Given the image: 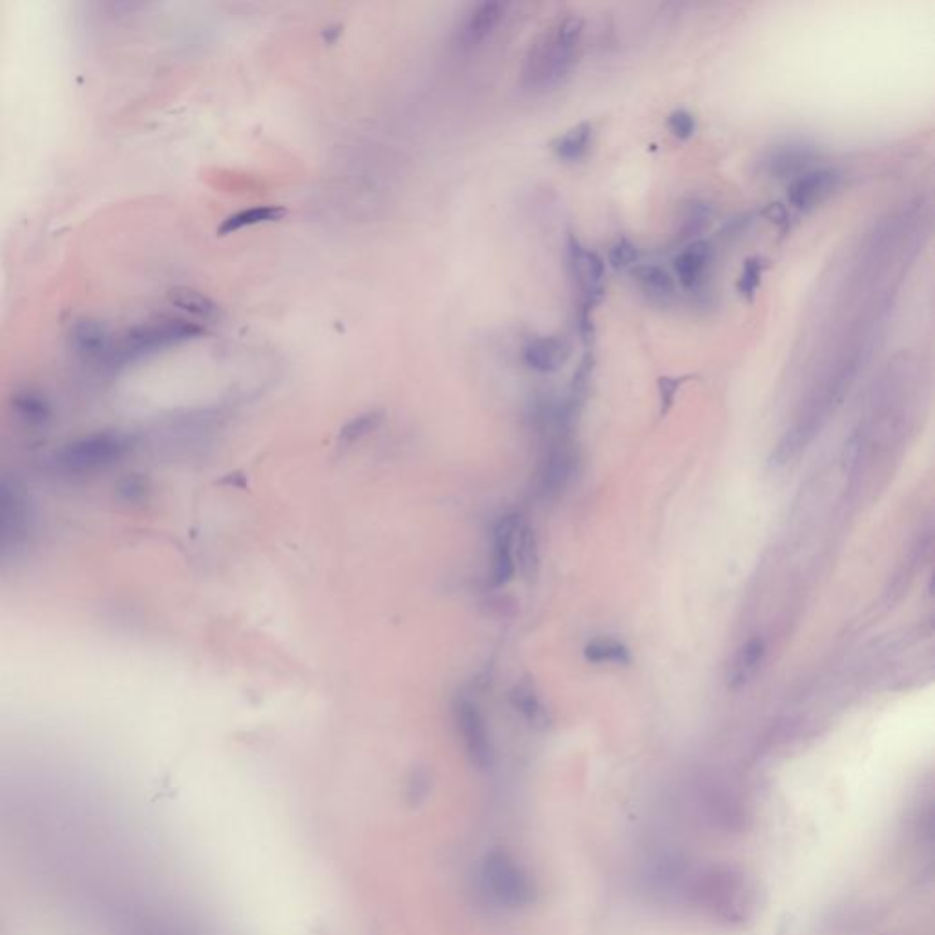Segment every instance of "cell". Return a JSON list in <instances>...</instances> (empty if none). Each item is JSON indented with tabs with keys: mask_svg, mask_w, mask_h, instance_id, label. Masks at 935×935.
<instances>
[{
	"mask_svg": "<svg viewBox=\"0 0 935 935\" xmlns=\"http://www.w3.org/2000/svg\"><path fill=\"white\" fill-rule=\"evenodd\" d=\"M817 159V152L806 145H784L773 148L762 161V169L769 178H799L808 172Z\"/></svg>",
	"mask_w": 935,
	"mask_h": 935,
	"instance_id": "30bf717a",
	"label": "cell"
},
{
	"mask_svg": "<svg viewBox=\"0 0 935 935\" xmlns=\"http://www.w3.org/2000/svg\"><path fill=\"white\" fill-rule=\"evenodd\" d=\"M514 547V559H517L515 567H519L526 579L536 578L537 570H539V550H537L536 532L532 526L521 525L515 537Z\"/></svg>",
	"mask_w": 935,
	"mask_h": 935,
	"instance_id": "44dd1931",
	"label": "cell"
},
{
	"mask_svg": "<svg viewBox=\"0 0 935 935\" xmlns=\"http://www.w3.org/2000/svg\"><path fill=\"white\" fill-rule=\"evenodd\" d=\"M15 408L19 411L22 419L30 424H43L48 415H50V408L46 404V400L41 399L39 395H33V393H26L22 395L15 402Z\"/></svg>",
	"mask_w": 935,
	"mask_h": 935,
	"instance_id": "d4e9b609",
	"label": "cell"
},
{
	"mask_svg": "<svg viewBox=\"0 0 935 935\" xmlns=\"http://www.w3.org/2000/svg\"><path fill=\"white\" fill-rule=\"evenodd\" d=\"M567 254L570 274L578 285L579 291V333L583 340L590 342L594 337L592 311H594V305L598 304L599 296L603 291L605 263L598 253L581 247V243L574 236H568Z\"/></svg>",
	"mask_w": 935,
	"mask_h": 935,
	"instance_id": "5b68a950",
	"label": "cell"
},
{
	"mask_svg": "<svg viewBox=\"0 0 935 935\" xmlns=\"http://www.w3.org/2000/svg\"><path fill=\"white\" fill-rule=\"evenodd\" d=\"M521 519L517 514L503 515L492 528V565H490V583L494 587H503L510 583L515 574L514 545L517 532L521 528Z\"/></svg>",
	"mask_w": 935,
	"mask_h": 935,
	"instance_id": "52a82bcc",
	"label": "cell"
},
{
	"mask_svg": "<svg viewBox=\"0 0 935 935\" xmlns=\"http://www.w3.org/2000/svg\"><path fill=\"white\" fill-rule=\"evenodd\" d=\"M592 125L589 121H583L579 123L576 127L570 128L565 134L556 137L552 141V152L556 154V158L561 159V161H579V159L585 158L587 152H589L590 145H592Z\"/></svg>",
	"mask_w": 935,
	"mask_h": 935,
	"instance_id": "ac0fdd59",
	"label": "cell"
},
{
	"mask_svg": "<svg viewBox=\"0 0 935 935\" xmlns=\"http://www.w3.org/2000/svg\"><path fill=\"white\" fill-rule=\"evenodd\" d=\"M766 269L767 263L764 262V258H760V256L747 258L744 267H742V273L738 276V282H736V289H738L740 296H744L746 300L755 298Z\"/></svg>",
	"mask_w": 935,
	"mask_h": 935,
	"instance_id": "cb8c5ba5",
	"label": "cell"
},
{
	"mask_svg": "<svg viewBox=\"0 0 935 935\" xmlns=\"http://www.w3.org/2000/svg\"><path fill=\"white\" fill-rule=\"evenodd\" d=\"M510 702L517 713L525 716L526 722L534 727H547L550 724L547 707L539 700L534 685L521 682L510 691Z\"/></svg>",
	"mask_w": 935,
	"mask_h": 935,
	"instance_id": "d6986e66",
	"label": "cell"
},
{
	"mask_svg": "<svg viewBox=\"0 0 935 935\" xmlns=\"http://www.w3.org/2000/svg\"><path fill=\"white\" fill-rule=\"evenodd\" d=\"M711 262V247L707 242H696L687 245L682 253L676 254L673 267L674 274L683 289H696L702 284L707 267Z\"/></svg>",
	"mask_w": 935,
	"mask_h": 935,
	"instance_id": "7c38bea8",
	"label": "cell"
},
{
	"mask_svg": "<svg viewBox=\"0 0 935 935\" xmlns=\"http://www.w3.org/2000/svg\"><path fill=\"white\" fill-rule=\"evenodd\" d=\"M766 656V645L760 638L747 641L746 645L736 654L735 662L727 674L729 689L744 687L755 674H757L762 660Z\"/></svg>",
	"mask_w": 935,
	"mask_h": 935,
	"instance_id": "9a60e30c",
	"label": "cell"
},
{
	"mask_svg": "<svg viewBox=\"0 0 935 935\" xmlns=\"http://www.w3.org/2000/svg\"><path fill=\"white\" fill-rule=\"evenodd\" d=\"M574 464H576V457H574L572 448L565 442H557L548 453L543 472L539 475V484H541L543 494L552 495L559 492L574 472Z\"/></svg>",
	"mask_w": 935,
	"mask_h": 935,
	"instance_id": "4fadbf2b",
	"label": "cell"
},
{
	"mask_svg": "<svg viewBox=\"0 0 935 935\" xmlns=\"http://www.w3.org/2000/svg\"><path fill=\"white\" fill-rule=\"evenodd\" d=\"M683 379H660V391H662L663 411L669 410L673 404L674 395L678 388L682 386Z\"/></svg>",
	"mask_w": 935,
	"mask_h": 935,
	"instance_id": "83f0119b",
	"label": "cell"
},
{
	"mask_svg": "<svg viewBox=\"0 0 935 935\" xmlns=\"http://www.w3.org/2000/svg\"><path fill=\"white\" fill-rule=\"evenodd\" d=\"M382 422H384V411H364V413L353 417L351 421H347L342 426V430L338 433V441H340V444L351 446V444L362 441L364 437L371 435L373 431L379 430Z\"/></svg>",
	"mask_w": 935,
	"mask_h": 935,
	"instance_id": "7402d4cb",
	"label": "cell"
},
{
	"mask_svg": "<svg viewBox=\"0 0 935 935\" xmlns=\"http://www.w3.org/2000/svg\"><path fill=\"white\" fill-rule=\"evenodd\" d=\"M640 258V253H638V247L627 240V238H621L618 242L612 245L609 253V262L616 271H623V269H629L634 263L638 262Z\"/></svg>",
	"mask_w": 935,
	"mask_h": 935,
	"instance_id": "484cf974",
	"label": "cell"
},
{
	"mask_svg": "<svg viewBox=\"0 0 935 935\" xmlns=\"http://www.w3.org/2000/svg\"><path fill=\"white\" fill-rule=\"evenodd\" d=\"M72 344L79 355L86 358H108L110 338L105 327L92 320L79 322L72 331Z\"/></svg>",
	"mask_w": 935,
	"mask_h": 935,
	"instance_id": "e0dca14e",
	"label": "cell"
},
{
	"mask_svg": "<svg viewBox=\"0 0 935 935\" xmlns=\"http://www.w3.org/2000/svg\"><path fill=\"white\" fill-rule=\"evenodd\" d=\"M505 11L503 2H479L472 6L461 22L459 43L470 48L484 43L503 21Z\"/></svg>",
	"mask_w": 935,
	"mask_h": 935,
	"instance_id": "9c48e42d",
	"label": "cell"
},
{
	"mask_svg": "<svg viewBox=\"0 0 935 935\" xmlns=\"http://www.w3.org/2000/svg\"><path fill=\"white\" fill-rule=\"evenodd\" d=\"M453 720L461 736L464 753L475 769L488 771L495 764V747L483 711L470 698L453 702Z\"/></svg>",
	"mask_w": 935,
	"mask_h": 935,
	"instance_id": "8992f818",
	"label": "cell"
},
{
	"mask_svg": "<svg viewBox=\"0 0 935 935\" xmlns=\"http://www.w3.org/2000/svg\"><path fill=\"white\" fill-rule=\"evenodd\" d=\"M287 216V209L282 205H258V207H249L243 211L234 212L221 221L218 227L220 236H229L234 232L256 227V225H265V223H278Z\"/></svg>",
	"mask_w": 935,
	"mask_h": 935,
	"instance_id": "5bb4252c",
	"label": "cell"
},
{
	"mask_svg": "<svg viewBox=\"0 0 935 935\" xmlns=\"http://www.w3.org/2000/svg\"><path fill=\"white\" fill-rule=\"evenodd\" d=\"M841 183V174L833 169H809L793 179L788 200L799 211H813L830 198Z\"/></svg>",
	"mask_w": 935,
	"mask_h": 935,
	"instance_id": "ba28073f",
	"label": "cell"
},
{
	"mask_svg": "<svg viewBox=\"0 0 935 935\" xmlns=\"http://www.w3.org/2000/svg\"><path fill=\"white\" fill-rule=\"evenodd\" d=\"M570 346L561 337L530 338L523 347V362L526 368L536 373H556L567 364Z\"/></svg>",
	"mask_w": 935,
	"mask_h": 935,
	"instance_id": "8fae6325",
	"label": "cell"
},
{
	"mask_svg": "<svg viewBox=\"0 0 935 935\" xmlns=\"http://www.w3.org/2000/svg\"><path fill=\"white\" fill-rule=\"evenodd\" d=\"M169 302L178 307L179 311L194 316L203 322H218L221 318L220 305L212 302L209 296L203 295L190 287H174L169 291Z\"/></svg>",
	"mask_w": 935,
	"mask_h": 935,
	"instance_id": "2e32d148",
	"label": "cell"
},
{
	"mask_svg": "<svg viewBox=\"0 0 935 935\" xmlns=\"http://www.w3.org/2000/svg\"><path fill=\"white\" fill-rule=\"evenodd\" d=\"M667 128L676 139L687 141L696 132V119L689 110L678 108L667 117Z\"/></svg>",
	"mask_w": 935,
	"mask_h": 935,
	"instance_id": "4316f807",
	"label": "cell"
},
{
	"mask_svg": "<svg viewBox=\"0 0 935 935\" xmlns=\"http://www.w3.org/2000/svg\"><path fill=\"white\" fill-rule=\"evenodd\" d=\"M583 21L567 15L541 33L526 53L521 81L534 92H545L567 81L578 57Z\"/></svg>",
	"mask_w": 935,
	"mask_h": 935,
	"instance_id": "6da1fadb",
	"label": "cell"
},
{
	"mask_svg": "<svg viewBox=\"0 0 935 935\" xmlns=\"http://www.w3.org/2000/svg\"><path fill=\"white\" fill-rule=\"evenodd\" d=\"M203 335V327L178 316H161L147 324L134 327L125 337L112 346L108 353V362L112 366H127L158 353L161 349L178 346Z\"/></svg>",
	"mask_w": 935,
	"mask_h": 935,
	"instance_id": "3957f363",
	"label": "cell"
},
{
	"mask_svg": "<svg viewBox=\"0 0 935 935\" xmlns=\"http://www.w3.org/2000/svg\"><path fill=\"white\" fill-rule=\"evenodd\" d=\"M632 278L636 280V284L640 285L647 295L656 298V300L669 298L674 293V276L662 265H654V263H645L643 265L641 263V265L632 269Z\"/></svg>",
	"mask_w": 935,
	"mask_h": 935,
	"instance_id": "ffe728a7",
	"label": "cell"
},
{
	"mask_svg": "<svg viewBox=\"0 0 935 935\" xmlns=\"http://www.w3.org/2000/svg\"><path fill=\"white\" fill-rule=\"evenodd\" d=\"M473 892L495 912H517L536 901V888L525 868L508 851H488L473 877Z\"/></svg>",
	"mask_w": 935,
	"mask_h": 935,
	"instance_id": "7a4b0ae2",
	"label": "cell"
},
{
	"mask_svg": "<svg viewBox=\"0 0 935 935\" xmlns=\"http://www.w3.org/2000/svg\"><path fill=\"white\" fill-rule=\"evenodd\" d=\"M132 444V437L123 431H94L64 444L55 453V466L68 475L106 472L127 457Z\"/></svg>",
	"mask_w": 935,
	"mask_h": 935,
	"instance_id": "277c9868",
	"label": "cell"
},
{
	"mask_svg": "<svg viewBox=\"0 0 935 935\" xmlns=\"http://www.w3.org/2000/svg\"><path fill=\"white\" fill-rule=\"evenodd\" d=\"M585 656L592 663H621L627 665L631 662V652L618 640L598 638L590 641L585 647Z\"/></svg>",
	"mask_w": 935,
	"mask_h": 935,
	"instance_id": "603a6c76",
	"label": "cell"
}]
</instances>
